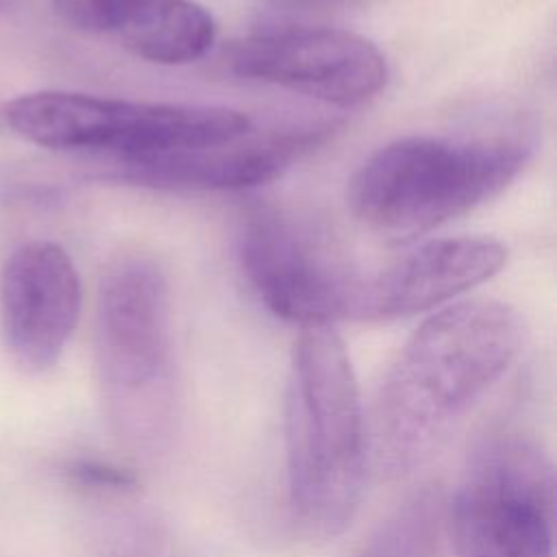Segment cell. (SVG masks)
<instances>
[{
  "label": "cell",
  "instance_id": "cell-1",
  "mask_svg": "<svg viewBox=\"0 0 557 557\" xmlns=\"http://www.w3.org/2000/svg\"><path fill=\"white\" fill-rule=\"evenodd\" d=\"M522 342L518 311L494 298L459 300L429 315L387 368L366 413L374 470L392 479L424 463L503 379Z\"/></svg>",
  "mask_w": 557,
  "mask_h": 557
},
{
  "label": "cell",
  "instance_id": "cell-2",
  "mask_svg": "<svg viewBox=\"0 0 557 557\" xmlns=\"http://www.w3.org/2000/svg\"><path fill=\"white\" fill-rule=\"evenodd\" d=\"M368 457L357 376L337 331L302 326L285 392L287 507L313 542L337 537L355 518Z\"/></svg>",
  "mask_w": 557,
  "mask_h": 557
},
{
  "label": "cell",
  "instance_id": "cell-3",
  "mask_svg": "<svg viewBox=\"0 0 557 557\" xmlns=\"http://www.w3.org/2000/svg\"><path fill=\"white\" fill-rule=\"evenodd\" d=\"M96 372L113 426L154 455L176 420V366L170 287L159 263L133 252L113 259L98 283Z\"/></svg>",
  "mask_w": 557,
  "mask_h": 557
},
{
  "label": "cell",
  "instance_id": "cell-4",
  "mask_svg": "<svg viewBox=\"0 0 557 557\" xmlns=\"http://www.w3.org/2000/svg\"><path fill=\"white\" fill-rule=\"evenodd\" d=\"M520 139L409 135L374 150L355 172L352 213L387 237L433 231L498 196L524 168Z\"/></svg>",
  "mask_w": 557,
  "mask_h": 557
},
{
  "label": "cell",
  "instance_id": "cell-5",
  "mask_svg": "<svg viewBox=\"0 0 557 557\" xmlns=\"http://www.w3.org/2000/svg\"><path fill=\"white\" fill-rule=\"evenodd\" d=\"M2 117L28 144L104 154L109 161L213 146L252 131L250 117L228 107L139 102L61 89L22 94L4 104Z\"/></svg>",
  "mask_w": 557,
  "mask_h": 557
},
{
  "label": "cell",
  "instance_id": "cell-6",
  "mask_svg": "<svg viewBox=\"0 0 557 557\" xmlns=\"http://www.w3.org/2000/svg\"><path fill=\"white\" fill-rule=\"evenodd\" d=\"M455 557H555V474L522 433L490 435L446 500Z\"/></svg>",
  "mask_w": 557,
  "mask_h": 557
},
{
  "label": "cell",
  "instance_id": "cell-7",
  "mask_svg": "<svg viewBox=\"0 0 557 557\" xmlns=\"http://www.w3.org/2000/svg\"><path fill=\"white\" fill-rule=\"evenodd\" d=\"M237 257L252 292L274 315L300 329L357 320L363 281L278 211L255 209L244 218Z\"/></svg>",
  "mask_w": 557,
  "mask_h": 557
},
{
  "label": "cell",
  "instance_id": "cell-8",
  "mask_svg": "<svg viewBox=\"0 0 557 557\" xmlns=\"http://www.w3.org/2000/svg\"><path fill=\"white\" fill-rule=\"evenodd\" d=\"M233 74L335 104L357 107L387 83L383 52L363 35L335 26H287L255 33L226 48Z\"/></svg>",
  "mask_w": 557,
  "mask_h": 557
},
{
  "label": "cell",
  "instance_id": "cell-9",
  "mask_svg": "<svg viewBox=\"0 0 557 557\" xmlns=\"http://www.w3.org/2000/svg\"><path fill=\"white\" fill-rule=\"evenodd\" d=\"M81 278L54 242L17 246L0 270V333L13 363L28 374L57 366L81 318Z\"/></svg>",
  "mask_w": 557,
  "mask_h": 557
},
{
  "label": "cell",
  "instance_id": "cell-10",
  "mask_svg": "<svg viewBox=\"0 0 557 557\" xmlns=\"http://www.w3.org/2000/svg\"><path fill=\"white\" fill-rule=\"evenodd\" d=\"M333 124H298L263 135L137 159L109 161V178L157 189H246L281 176L322 144Z\"/></svg>",
  "mask_w": 557,
  "mask_h": 557
},
{
  "label": "cell",
  "instance_id": "cell-11",
  "mask_svg": "<svg viewBox=\"0 0 557 557\" xmlns=\"http://www.w3.org/2000/svg\"><path fill=\"white\" fill-rule=\"evenodd\" d=\"M507 263V246L487 235L431 239L376 278L363 281L357 320H394L444 305L492 278Z\"/></svg>",
  "mask_w": 557,
  "mask_h": 557
},
{
  "label": "cell",
  "instance_id": "cell-12",
  "mask_svg": "<svg viewBox=\"0 0 557 557\" xmlns=\"http://www.w3.org/2000/svg\"><path fill=\"white\" fill-rule=\"evenodd\" d=\"M67 26L115 37L135 57L161 65L200 59L215 41V22L196 0H50Z\"/></svg>",
  "mask_w": 557,
  "mask_h": 557
},
{
  "label": "cell",
  "instance_id": "cell-13",
  "mask_svg": "<svg viewBox=\"0 0 557 557\" xmlns=\"http://www.w3.org/2000/svg\"><path fill=\"white\" fill-rule=\"evenodd\" d=\"M446 540V496L426 485L398 505L352 557H442Z\"/></svg>",
  "mask_w": 557,
  "mask_h": 557
},
{
  "label": "cell",
  "instance_id": "cell-14",
  "mask_svg": "<svg viewBox=\"0 0 557 557\" xmlns=\"http://www.w3.org/2000/svg\"><path fill=\"white\" fill-rule=\"evenodd\" d=\"M63 474L72 485L98 494H126L137 487V479L131 470L102 459H70L63 466Z\"/></svg>",
  "mask_w": 557,
  "mask_h": 557
},
{
  "label": "cell",
  "instance_id": "cell-15",
  "mask_svg": "<svg viewBox=\"0 0 557 557\" xmlns=\"http://www.w3.org/2000/svg\"><path fill=\"white\" fill-rule=\"evenodd\" d=\"M11 7V0H0V13H7Z\"/></svg>",
  "mask_w": 557,
  "mask_h": 557
}]
</instances>
